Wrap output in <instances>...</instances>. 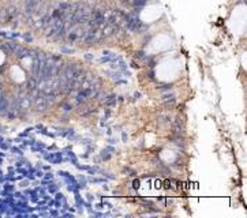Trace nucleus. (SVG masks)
<instances>
[{
    "instance_id": "1",
    "label": "nucleus",
    "mask_w": 247,
    "mask_h": 218,
    "mask_svg": "<svg viewBox=\"0 0 247 218\" xmlns=\"http://www.w3.org/2000/svg\"><path fill=\"white\" fill-rule=\"evenodd\" d=\"M184 127H186V121H184V117L182 115H177L175 117L172 123V134H177V135H183L184 134Z\"/></svg>"
},
{
    "instance_id": "2",
    "label": "nucleus",
    "mask_w": 247,
    "mask_h": 218,
    "mask_svg": "<svg viewBox=\"0 0 247 218\" xmlns=\"http://www.w3.org/2000/svg\"><path fill=\"white\" fill-rule=\"evenodd\" d=\"M25 7H26V11H28V12L35 11V8H37V0H28L25 4Z\"/></svg>"
},
{
    "instance_id": "3",
    "label": "nucleus",
    "mask_w": 247,
    "mask_h": 218,
    "mask_svg": "<svg viewBox=\"0 0 247 218\" xmlns=\"http://www.w3.org/2000/svg\"><path fill=\"white\" fill-rule=\"evenodd\" d=\"M70 7H71V3H67V1H62L59 4V10L62 11H70Z\"/></svg>"
},
{
    "instance_id": "4",
    "label": "nucleus",
    "mask_w": 247,
    "mask_h": 218,
    "mask_svg": "<svg viewBox=\"0 0 247 218\" xmlns=\"http://www.w3.org/2000/svg\"><path fill=\"white\" fill-rule=\"evenodd\" d=\"M135 57H137V59L146 60V56H145V52H143V51H138V52L135 53Z\"/></svg>"
},
{
    "instance_id": "5",
    "label": "nucleus",
    "mask_w": 247,
    "mask_h": 218,
    "mask_svg": "<svg viewBox=\"0 0 247 218\" xmlns=\"http://www.w3.org/2000/svg\"><path fill=\"white\" fill-rule=\"evenodd\" d=\"M171 121V116H162V117H160V123H162V124H168Z\"/></svg>"
},
{
    "instance_id": "6",
    "label": "nucleus",
    "mask_w": 247,
    "mask_h": 218,
    "mask_svg": "<svg viewBox=\"0 0 247 218\" xmlns=\"http://www.w3.org/2000/svg\"><path fill=\"white\" fill-rule=\"evenodd\" d=\"M133 4H134L135 7H141V6H145L146 4V0H138V1H133Z\"/></svg>"
},
{
    "instance_id": "7",
    "label": "nucleus",
    "mask_w": 247,
    "mask_h": 218,
    "mask_svg": "<svg viewBox=\"0 0 247 218\" xmlns=\"http://www.w3.org/2000/svg\"><path fill=\"white\" fill-rule=\"evenodd\" d=\"M172 97H175V95H173V93H169V94H164V95H162L161 100H162V101H167V100L172 98Z\"/></svg>"
},
{
    "instance_id": "8",
    "label": "nucleus",
    "mask_w": 247,
    "mask_h": 218,
    "mask_svg": "<svg viewBox=\"0 0 247 218\" xmlns=\"http://www.w3.org/2000/svg\"><path fill=\"white\" fill-rule=\"evenodd\" d=\"M62 109H63L64 112H70V110H71V105H70V104H63V105H62Z\"/></svg>"
},
{
    "instance_id": "9",
    "label": "nucleus",
    "mask_w": 247,
    "mask_h": 218,
    "mask_svg": "<svg viewBox=\"0 0 247 218\" xmlns=\"http://www.w3.org/2000/svg\"><path fill=\"white\" fill-rule=\"evenodd\" d=\"M60 51H62V53H74V49H70V48H66V46H63Z\"/></svg>"
},
{
    "instance_id": "10",
    "label": "nucleus",
    "mask_w": 247,
    "mask_h": 218,
    "mask_svg": "<svg viewBox=\"0 0 247 218\" xmlns=\"http://www.w3.org/2000/svg\"><path fill=\"white\" fill-rule=\"evenodd\" d=\"M159 90H161V92H167V90H171V86L169 84H167V86H160Z\"/></svg>"
},
{
    "instance_id": "11",
    "label": "nucleus",
    "mask_w": 247,
    "mask_h": 218,
    "mask_svg": "<svg viewBox=\"0 0 247 218\" xmlns=\"http://www.w3.org/2000/svg\"><path fill=\"white\" fill-rule=\"evenodd\" d=\"M23 38H25L28 42H32L33 41V37H30L29 34H25V35H23Z\"/></svg>"
},
{
    "instance_id": "12",
    "label": "nucleus",
    "mask_w": 247,
    "mask_h": 218,
    "mask_svg": "<svg viewBox=\"0 0 247 218\" xmlns=\"http://www.w3.org/2000/svg\"><path fill=\"white\" fill-rule=\"evenodd\" d=\"M85 59H86V60H92V59H93V56H92V55H86V56H85Z\"/></svg>"
}]
</instances>
